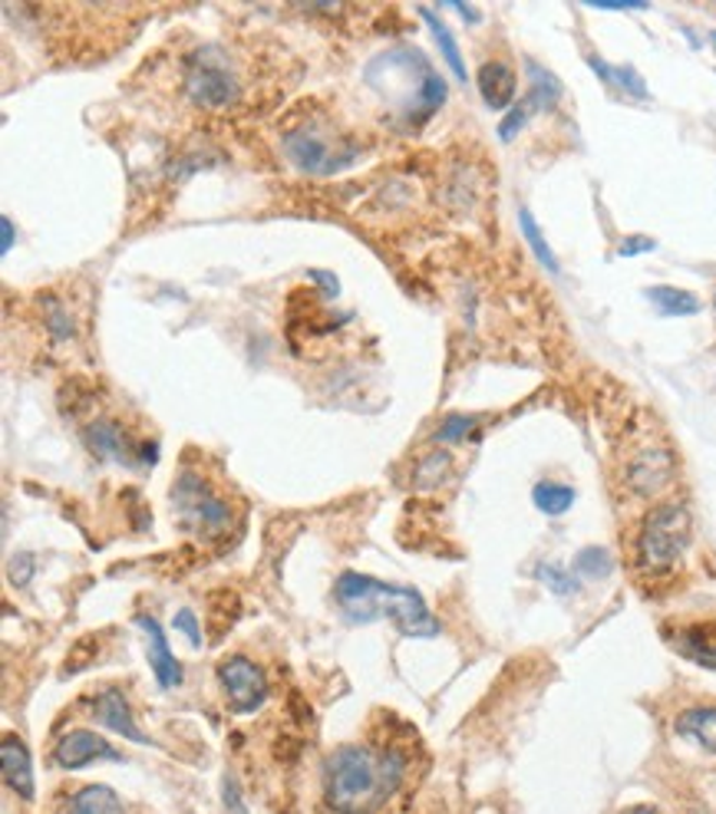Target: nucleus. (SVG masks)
<instances>
[{"label": "nucleus", "instance_id": "obj_9", "mask_svg": "<svg viewBox=\"0 0 716 814\" xmlns=\"http://www.w3.org/2000/svg\"><path fill=\"white\" fill-rule=\"evenodd\" d=\"M674 455L664 449V445H651V449H644V452H638L630 458V465H627V484H630V492L634 495H641V499H651V495H657L661 488L674 478Z\"/></svg>", "mask_w": 716, "mask_h": 814}, {"label": "nucleus", "instance_id": "obj_4", "mask_svg": "<svg viewBox=\"0 0 716 814\" xmlns=\"http://www.w3.org/2000/svg\"><path fill=\"white\" fill-rule=\"evenodd\" d=\"M690 544V515L683 505H657L641 528L638 557L648 571H667V567Z\"/></svg>", "mask_w": 716, "mask_h": 814}, {"label": "nucleus", "instance_id": "obj_25", "mask_svg": "<svg viewBox=\"0 0 716 814\" xmlns=\"http://www.w3.org/2000/svg\"><path fill=\"white\" fill-rule=\"evenodd\" d=\"M538 578H541V584H545V587H551L554 594H562V597L578 591V581H575V578H568L559 564H541V567H538Z\"/></svg>", "mask_w": 716, "mask_h": 814}, {"label": "nucleus", "instance_id": "obj_24", "mask_svg": "<svg viewBox=\"0 0 716 814\" xmlns=\"http://www.w3.org/2000/svg\"><path fill=\"white\" fill-rule=\"evenodd\" d=\"M614 571V557L604 547H585L575 554V574L588 581H604Z\"/></svg>", "mask_w": 716, "mask_h": 814}, {"label": "nucleus", "instance_id": "obj_10", "mask_svg": "<svg viewBox=\"0 0 716 814\" xmlns=\"http://www.w3.org/2000/svg\"><path fill=\"white\" fill-rule=\"evenodd\" d=\"M100 759H106V762H119V752L103 739V736H97V732H90V728H73V732H66V736L56 742V749H53V762L60 765V768H87L90 762H100Z\"/></svg>", "mask_w": 716, "mask_h": 814}, {"label": "nucleus", "instance_id": "obj_1", "mask_svg": "<svg viewBox=\"0 0 716 814\" xmlns=\"http://www.w3.org/2000/svg\"><path fill=\"white\" fill-rule=\"evenodd\" d=\"M341 610L350 623H373V620H389L404 636H436L439 623L423 604V594L413 587H396L383 584L376 578L347 571L337 578L334 587Z\"/></svg>", "mask_w": 716, "mask_h": 814}, {"label": "nucleus", "instance_id": "obj_28", "mask_svg": "<svg viewBox=\"0 0 716 814\" xmlns=\"http://www.w3.org/2000/svg\"><path fill=\"white\" fill-rule=\"evenodd\" d=\"M446 471H449V455H443V452H433L423 465H420V475H417V481L420 484H439L443 478H446Z\"/></svg>", "mask_w": 716, "mask_h": 814}, {"label": "nucleus", "instance_id": "obj_20", "mask_svg": "<svg viewBox=\"0 0 716 814\" xmlns=\"http://www.w3.org/2000/svg\"><path fill=\"white\" fill-rule=\"evenodd\" d=\"M532 502H535V508L541 515L559 518V515H565L575 505V488L559 484V481H538L535 492H532Z\"/></svg>", "mask_w": 716, "mask_h": 814}, {"label": "nucleus", "instance_id": "obj_3", "mask_svg": "<svg viewBox=\"0 0 716 814\" xmlns=\"http://www.w3.org/2000/svg\"><path fill=\"white\" fill-rule=\"evenodd\" d=\"M367 83L380 96H389V93H396V87H404V100L396 106H404L407 122H413V126L430 119L446 100L443 76L426 63L423 53H413V50H393V53L376 56L367 66Z\"/></svg>", "mask_w": 716, "mask_h": 814}, {"label": "nucleus", "instance_id": "obj_2", "mask_svg": "<svg viewBox=\"0 0 716 814\" xmlns=\"http://www.w3.org/2000/svg\"><path fill=\"white\" fill-rule=\"evenodd\" d=\"M404 755L383 752L373 755L360 746H344L328 759L324 768V794L328 804L341 814H357L376 804L383 794H389L404 778Z\"/></svg>", "mask_w": 716, "mask_h": 814}, {"label": "nucleus", "instance_id": "obj_15", "mask_svg": "<svg viewBox=\"0 0 716 814\" xmlns=\"http://www.w3.org/2000/svg\"><path fill=\"white\" fill-rule=\"evenodd\" d=\"M677 736L696 742L706 752H716V706H693L677 715Z\"/></svg>", "mask_w": 716, "mask_h": 814}, {"label": "nucleus", "instance_id": "obj_13", "mask_svg": "<svg viewBox=\"0 0 716 814\" xmlns=\"http://www.w3.org/2000/svg\"><path fill=\"white\" fill-rule=\"evenodd\" d=\"M97 719H100V725H106L110 732H116V736H123V739H129V742H136V746H145V736L139 732V725H136V719H132V709H129V699L119 693V689H103L100 696H97Z\"/></svg>", "mask_w": 716, "mask_h": 814}, {"label": "nucleus", "instance_id": "obj_29", "mask_svg": "<svg viewBox=\"0 0 716 814\" xmlns=\"http://www.w3.org/2000/svg\"><path fill=\"white\" fill-rule=\"evenodd\" d=\"M172 623H176V630L189 639V646H192V649H202V643H205V639H202V633H199V620H195V613H192L189 607H182V610L176 613V620H172Z\"/></svg>", "mask_w": 716, "mask_h": 814}, {"label": "nucleus", "instance_id": "obj_36", "mask_svg": "<svg viewBox=\"0 0 716 814\" xmlns=\"http://www.w3.org/2000/svg\"><path fill=\"white\" fill-rule=\"evenodd\" d=\"M621 814H661V811L651 807V804H634V807H627V811H621Z\"/></svg>", "mask_w": 716, "mask_h": 814}, {"label": "nucleus", "instance_id": "obj_35", "mask_svg": "<svg viewBox=\"0 0 716 814\" xmlns=\"http://www.w3.org/2000/svg\"><path fill=\"white\" fill-rule=\"evenodd\" d=\"M452 11H459V14H462V17H469V21H480V11L469 8V4H452Z\"/></svg>", "mask_w": 716, "mask_h": 814}, {"label": "nucleus", "instance_id": "obj_8", "mask_svg": "<svg viewBox=\"0 0 716 814\" xmlns=\"http://www.w3.org/2000/svg\"><path fill=\"white\" fill-rule=\"evenodd\" d=\"M218 683L225 689V699L231 712L248 715L258 712L268 702V680L248 657H228L218 663Z\"/></svg>", "mask_w": 716, "mask_h": 814}, {"label": "nucleus", "instance_id": "obj_23", "mask_svg": "<svg viewBox=\"0 0 716 814\" xmlns=\"http://www.w3.org/2000/svg\"><path fill=\"white\" fill-rule=\"evenodd\" d=\"M519 224H522V234L528 241V248L541 261V268H548L551 274H559V258H554V251L548 248V241H545V234H541V228H538V221H535V215L528 208L519 211Z\"/></svg>", "mask_w": 716, "mask_h": 814}, {"label": "nucleus", "instance_id": "obj_31", "mask_svg": "<svg viewBox=\"0 0 716 814\" xmlns=\"http://www.w3.org/2000/svg\"><path fill=\"white\" fill-rule=\"evenodd\" d=\"M221 804H225L228 814H248V811H245V801H242V791H238V785H234V778H225V785H221Z\"/></svg>", "mask_w": 716, "mask_h": 814}, {"label": "nucleus", "instance_id": "obj_14", "mask_svg": "<svg viewBox=\"0 0 716 814\" xmlns=\"http://www.w3.org/2000/svg\"><path fill=\"white\" fill-rule=\"evenodd\" d=\"M475 83H480V93L486 100L489 109H509L515 103V73L506 63H486L475 76Z\"/></svg>", "mask_w": 716, "mask_h": 814}, {"label": "nucleus", "instance_id": "obj_18", "mask_svg": "<svg viewBox=\"0 0 716 814\" xmlns=\"http://www.w3.org/2000/svg\"><path fill=\"white\" fill-rule=\"evenodd\" d=\"M648 300L657 303V310L664 316H693V313H700V297L690 294V290H680V287H667V284L648 287Z\"/></svg>", "mask_w": 716, "mask_h": 814}, {"label": "nucleus", "instance_id": "obj_33", "mask_svg": "<svg viewBox=\"0 0 716 814\" xmlns=\"http://www.w3.org/2000/svg\"><path fill=\"white\" fill-rule=\"evenodd\" d=\"M47 307H50V327H53V334H56V337H66V334H69V320H66L63 307H60L56 300H47Z\"/></svg>", "mask_w": 716, "mask_h": 814}, {"label": "nucleus", "instance_id": "obj_32", "mask_svg": "<svg viewBox=\"0 0 716 814\" xmlns=\"http://www.w3.org/2000/svg\"><path fill=\"white\" fill-rule=\"evenodd\" d=\"M30 574H34V554H17V557L11 560V581H14L17 587H24V584L30 581Z\"/></svg>", "mask_w": 716, "mask_h": 814}, {"label": "nucleus", "instance_id": "obj_5", "mask_svg": "<svg viewBox=\"0 0 716 814\" xmlns=\"http://www.w3.org/2000/svg\"><path fill=\"white\" fill-rule=\"evenodd\" d=\"M172 505L182 518V528L199 531L202 538H221L231 525V512L228 505L212 492V484L195 475V471H182L176 488H172Z\"/></svg>", "mask_w": 716, "mask_h": 814}, {"label": "nucleus", "instance_id": "obj_6", "mask_svg": "<svg viewBox=\"0 0 716 814\" xmlns=\"http://www.w3.org/2000/svg\"><path fill=\"white\" fill-rule=\"evenodd\" d=\"M186 93L205 109H225L238 100V76L228 69L218 50L205 47L186 63Z\"/></svg>", "mask_w": 716, "mask_h": 814}, {"label": "nucleus", "instance_id": "obj_16", "mask_svg": "<svg viewBox=\"0 0 716 814\" xmlns=\"http://www.w3.org/2000/svg\"><path fill=\"white\" fill-rule=\"evenodd\" d=\"M63 814H123V801L110 785H87L69 798Z\"/></svg>", "mask_w": 716, "mask_h": 814}, {"label": "nucleus", "instance_id": "obj_26", "mask_svg": "<svg viewBox=\"0 0 716 814\" xmlns=\"http://www.w3.org/2000/svg\"><path fill=\"white\" fill-rule=\"evenodd\" d=\"M475 426H480V416H449L439 432H436V442H459L465 439Z\"/></svg>", "mask_w": 716, "mask_h": 814}, {"label": "nucleus", "instance_id": "obj_17", "mask_svg": "<svg viewBox=\"0 0 716 814\" xmlns=\"http://www.w3.org/2000/svg\"><path fill=\"white\" fill-rule=\"evenodd\" d=\"M674 643L687 660L716 673V626H690Z\"/></svg>", "mask_w": 716, "mask_h": 814}, {"label": "nucleus", "instance_id": "obj_11", "mask_svg": "<svg viewBox=\"0 0 716 814\" xmlns=\"http://www.w3.org/2000/svg\"><path fill=\"white\" fill-rule=\"evenodd\" d=\"M136 623L142 626V633H145V639H149V667H152L158 686H163V689L179 686V683H182V667H179V660L172 657L169 639H166V630L158 626L155 617H139Z\"/></svg>", "mask_w": 716, "mask_h": 814}, {"label": "nucleus", "instance_id": "obj_12", "mask_svg": "<svg viewBox=\"0 0 716 814\" xmlns=\"http://www.w3.org/2000/svg\"><path fill=\"white\" fill-rule=\"evenodd\" d=\"M0 765H4V781L14 794H21L24 801L34 798V762L30 752L24 746V739H17L14 732H8L4 742H0Z\"/></svg>", "mask_w": 716, "mask_h": 814}, {"label": "nucleus", "instance_id": "obj_38", "mask_svg": "<svg viewBox=\"0 0 716 814\" xmlns=\"http://www.w3.org/2000/svg\"><path fill=\"white\" fill-rule=\"evenodd\" d=\"M713 307H716V297H713Z\"/></svg>", "mask_w": 716, "mask_h": 814}, {"label": "nucleus", "instance_id": "obj_27", "mask_svg": "<svg viewBox=\"0 0 716 814\" xmlns=\"http://www.w3.org/2000/svg\"><path fill=\"white\" fill-rule=\"evenodd\" d=\"M535 113V103L532 100H525V103H519V106H512L509 109V116L502 119V126H499V139L502 142H512L515 135H519V129L528 122V116Z\"/></svg>", "mask_w": 716, "mask_h": 814}, {"label": "nucleus", "instance_id": "obj_7", "mask_svg": "<svg viewBox=\"0 0 716 814\" xmlns=\"http://www.w3.org/2000/svg\"><path fill=\"white\" fill-rule=\"evenodd\" d=\"M284 148L294 166L310 176H334L354 161V148L344 142H331L321 126H301L284 132Z\"/></svg>", "mask_w": 716, "mask_h": 814}, {"label": "nucleus", "instance_id": "obj_21", "mask_svg": "<svg viewBox=\"0 0 716 814\" xmlns=\"http://www.w3.org/2000/svg\"><path fill=\"white\" fill-rule=\"evenodd\" d=\"M420 17L430 24V30H433V37H436V43H439V53H443V60L449 63V69H452V76L456 79H462L465 83V63H462V53H459V43H456V37L449 34V27L430 11V8H420Z\"/></svg>", "mask_w": 716, "mask_h": 814}, {"label": "nucleus", "instance_id": "obj_34", "mask_svg": "<svg viewBox=\"0 0 716 814\" xmlns=\"http://www.w3.org/2000/svg\"><path fill=\"white\" fill-rule=\"evenodd\" d=\"M0 231H4V237H0V251L11 255V248H14V221L8 215L0 218Z\"/></svg>", "mask_w": 716, "mask_h": 814}, {"label": "nucleus", "instance_id": "obj_37", "mask_svg": "<svg viewBox=\"0 0 716 814\" xmlns=\"http://www.w3.org/2000/svg\"><path fill=\"white\" fill-rule=\"evenodd\" d=\"M709 40H713V43H716V30H713V34H709Z\"/></svg>", "mask_w": 716, "mask_h": 814}, {"label": "nucleus", "instance_id": "obj_22", "mask_svg": "<svg viewBox=\"0 0 716 814\" xmlns=\"http://www.w3.org/2000/svg\"><path fill=\"white\" fill-rule=\"evenodd\" d=\"M588 63H591V69H594V73H601L604 83H617V87H621V90H627L630 96L648 100V87H644V79L638 76V69H630V66H608V63H604V60H598V56H591Z\"/></svg>", "mask_w": 716, "mask_h": 814}, {"label": "nucleus", "instance_id": "obj_30", "mask_svg": "<svg viewBox=\"0 0 716 814\" xmlns=\"http://www.w3.org/2000/svg\"><path fill=\"white\" fill-rule=\"evenodd\" d=\"M657 248L654 237H644V234H630L617 244V258H638V255H648Z\"/></svg>", "mask_w": 716, "mask_h": 814}, {"label": "nucleus", "instance_id": "obj_19", "mask_svg": "<svg viewBox=\"0 0 716 814\" xmlns=\"http://www.w3.org/2000/svg\"><path fill=\"white\" fill-rule=\"evenodd\" d=\"M84 439H87L90 452L100 458H113V462L126 458V436L119 432L116 423H93V426H87Z\"/></svg>", "mask_w": 716, "mask_h": 814}]
</instances>
